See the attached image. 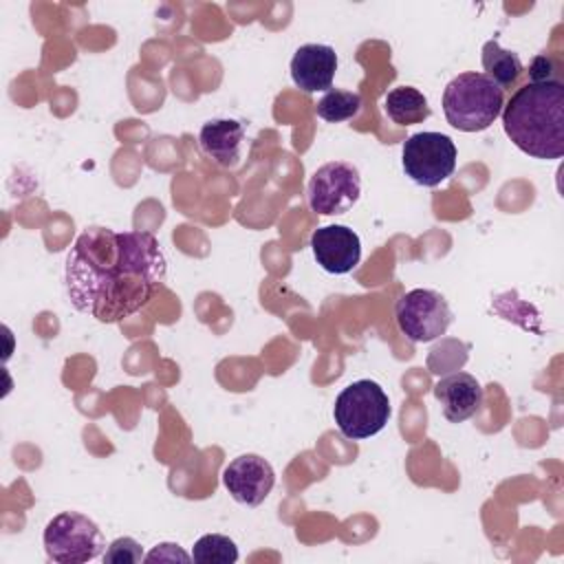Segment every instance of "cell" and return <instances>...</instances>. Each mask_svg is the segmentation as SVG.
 <instances>
[{"label":"cell","instance_id":"1","mask_svg":"<svg viewBox=\"0 0 564 564\" xmlns=\"http://www.w3.org/2000/svg\"><path fill=\"white\" fill-rule=\"evenodd\" d=\"M167 273V260L150 231L90 227L73 242L64 284L75 311L104 324L141 311Z\"/></svg>","mask_w":564,"mask_h":564},{"label":"cell","instance_id":"2","mask_svg":"<svg viewBox=\"0 0 564 564\" xmlns=\"http://www.w3.org/2000/svg\"><path fill=\"white\" fill-rule=\"evenodd\" d=\"M502 128L511 143L533 159L564 154V84L529 82L502 106Z\"/></svg>","mask_w":564,"mask_h":564},{"label":"cell","instance_id":"3","mask_svg":"<svg viewBox=\"0 0 564 564\" xmlns=\"http://www.w3.org/2000/svg\"><path fill=\"white\" fill-rule=\"evenodd\" d=\"M505 93L485 73H460L443 90V112L460 132L487 130L502 112Z\"/></svg>","mask_w":564,"mask_h":564},{"label":"cell","instance_id":"4","mask_svg":"<svg viewBox=\"0 0 564 564\" xmlns=\"http://www.w3.org/2000/svg\"><path fill=\"white\" fill-rule=\"evenodd\" d=\"M333 419L346 438H370L386 427L390 419V399L372 379L352 381L337 394Z\"/></svg>","mask_w":564,"mask_h":564},{"label":"cell","instance_id":"5","mask_svg":"<svg viewBox=\"0 0 564 564\" xmlns=\"http://www.w3.org/2000/svg\"><path fill=\"white\" fill-rule=\"evenodd\" d=\"M44 551L57 564H84L104 553L101 529L84 513L64 511L44 527Z\"/></svg>","mask_w":564,"mask_h":564},{"label":"cell","instance_id":"6","mask_svg":"<svg viewBox=\"0 0 564 564\" xmlns=\"http://www.w3.org/2000/svg\"><path fill=\"white\" fill-rule=\"evenodd\" d=\"M403 172L423 187H436L454 174L456 145L443 132H416L401 150Z\"/></svg>","mask_w":564,"mask_h":564},{"label":"cell","instance_id":"7","mask_svg":"<svg viewBox=\"0 0 564 564\" xmlns=\"http://www.w3.org/2000/svg\"><path fill=\"white\" fill-rule=\"evenodd\" d=\"M401 333L414 344H427L447 333L454 315L447 300L432 289H412L394 306Z\"/></svg>","mask_w":564,"mask_h":564},{"label":"cell","instance_id":"8","mask_svg":"<svg viewBox=\"0 0 564 564\" xmlns=\"http://www.w3.org/2000/svg\"><path fill=\"white\" fill-rule=\"evenodd\" d=\"M361 194V176L352 163L328 161L308 181V205L319 216L346 214Z\"/></svg>","mask_w":564,"mask_h":564},{"label":"cell","instance_id":"9","mask_svg":"<svg viewBox=\"0 0 564 564\" xmlns=\"http://www.w3.org/2000/svg\"><path fill=\"white\" fill-rule=\"evenodd\" d=\"M223 485L231 498L247 507H258L275 485V471L258 454H242L223 469Z\"/></svg>","mask_w":564,"mask_h":564},{"label":"cell","instance_id":"10","mask_svg":"<svg viewBox=\"0 0 564 564\" xmlns=\"http://www.w3.org/2000/svg\"><path fill=\"white\" fill-rule=\"evenodd\" d=\"M311 249L315 262L333 275L350 273L361 260V240L346 225H326L313 231Z\"/></svg>","mask_w":564,"mask_h":564},{"label":"cell","instance_id":"11","mask_svg":"<svg viewBox=\"0 0 564 564\" xmlns=\"http://www.w3.org/2000/svg\"><path fill=\"white\" fill-rule=\"evenodd\" d=\"M337 73V53L328 44H302L291 57V79L304 93L330 90Z\"/></svg>","mask_w":564,"mask_h":564},{"label":"cell","instance_id":"12","mask_svg":"<svg viewBox=\"0 0 564 564\" xmlns=\"http://www.w3.org/2000/svg\"><path fill=\"white\" fill-rule=\"evenodd\" d=\"M434 397L449 423H463L480 410L482 386L469 372H452L434 386Z\"/></svg>","mask_w":564,"mask_h":564},{"label":"cell","instance_id":"13","mask_svg":"<svg viewBox=\"0 0 564 564\" xmlns=\"http://www.w3.org/2000/svg\"><path fill=\"white\" fill-rule=\"evenodd\" d=\"M245 128L234 119H212L198 132V145L207 159L220 167H234L240 161Z\"/></svg>","mask_w":564,"mask_h":564},{"label":"cell","instance_id":"14","mask_svg":"<svg viewBox=\"0 0 564 564\" xmlns=\"http://www.w3.org/2000/svg\"><path fill=\"white\" fill-rule=\"evenodd\" d=\"M386 115L399 126L421 123L430 117V104L425 95L412 86H397L386 95Z\"/></svg>","mask_w":564,"mask_h":564},{"label":"cell","instance_id":"15","mask_svg":"<svg viewBox=\"0 0 564 564\" xmlns=\"http://www.w3.org/2000/svg\"><path fill=\"white\" fill-rule=\"evenodd\" d=\"M482 68L485 75L500 88H507L518 82L522 75V62L513 51H507L498 40H487L482 46Z\"/></svg>","mask_w":564,"mask_h":564},{"label":"cell","instance_id":"16","mask_svg":"<svg viewBox=\"0 0 564 564\" xmlns=\"http://www.w3.org/2000/svg\"><path fill=\"white\" fill-rule=\"evenodd\" d=\"M359 110H361V95L352 93V90H339V88L326 90L324 97L315 106L317 117L328 123L348 121V119L357 117Z\"/></svg>","mask_w":564,"mask_h":564},{"label":"cell","instance_id":"17","mask_svg":"<svg viewBox=\"0 0 564 564\" xmlns=\"http://www.w3.org/2000/svg\"><path fill=\"white\" fill-rule=\"evenodd\" d=\"M192 560L200 564H234L238 560V546L227 535L207 533L196 540L192 549Z\"/></svg>","mask_w":564,"mask_h":564},{"label":"cell","instance_id":"18","mask_svg":"<svg viewBox=\"0 0 564 564\" xmlns=\"http://www.w3.org/2000/svg\"><path fill=\"white\" fill-rule=\"evenodd\" d=\"M141 560H143L141 544L132 538H117L104 551V562H108V564H137Z\"/></svg>","mask_w":564,"mask_h":564},{"label":"cell","instance_id":"19","mask_svg":"<svg viewBox=\"0 0 564 564\" xmlns=\"http://www.w3.org/2000/svg\"><path fill=\"white\" fill-rule=\"evenodd\" d=\"M143 560L145 562H176V560H181V562H187V560H192V555H187L178 544H174V542H163V544H156V549H152L148 555H143Z\"/></svg>","mask_w":564,"mask_h":564},{"label":"cell","instance_id":"20","mask_svg":"<svg viewBox=\"0 0 564 564\" xmlns=\"http://www.w3.org/2000/svg\"><path fill=\"white\" fill-rule=\"evenodd\" d=\"M531 82H549L553 79V62L546 55H538L529 66Z\"/></svg>","mask_w":564,"mask_h":564}]
</instances>
